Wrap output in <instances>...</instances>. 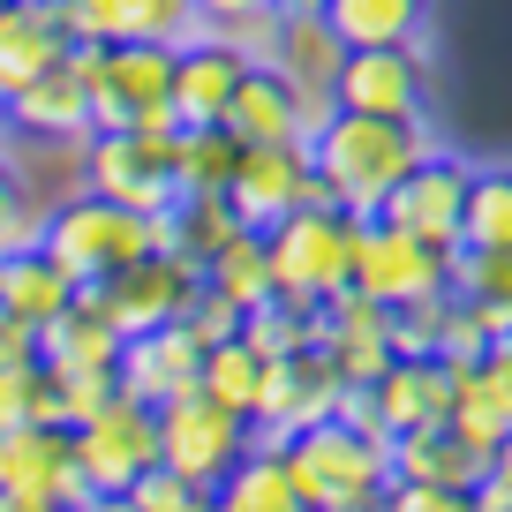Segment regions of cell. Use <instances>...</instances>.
Listing matches in <instances>:
<instances>
[{
	"instance_id": "obj_1",
	"label": "cell",
	"mask_w": 512,
	"mask_h": 512,
	"mask_svg": "<svg viewBox=\"0 0 512 512\" xmlns=\"http://www.w3.org/2000/svg\"><path fill=\"white\" fill-rule=\"evenodd\" d=\"M430 128L422 121H392V113H347L339 106L332 121L309 136V166L324 174L332 204L347 219H377L384 196L400 189V174H415V159H430Z\"/></svg>"
},
{
	"instance_id": "obj_2",
	"label": "cell",
	"mask_w": 512,
	"mask_h": 512,
	"mask_svg": "<svg viewBox=\"0 0 512 512\" xmlns=\"http://www.w3.org/2000/svg\"><path fill=\"white\" fill-rule=\"evenodd\" d=\"M151 249H181L174 204L128 211V204H113V196H98V189H76L68 204L46 211V256L76 279V287L113 279L121 264H136V256H151Z\"/></svg>"
},
{
	"instance_id": "obj_3",
	"label": "cell",
	"mask_w": 512,
	"mask_h": 512,
	"mask_svg": "<svg viewBox=\"0 0 512 512\" xmlns=\"http://www.w3.org/2000/svg\"><path fill=\"white\" fill-rule=\"evenodd\" d=\"M287 445V467L302 482V512H362V505H384V482H392V445L377 430L347 415H324L309 430L279 437Z\"/></svg>"
},
{
	"instance_id": "obj_4",
	"label": "cell",
	"mask_w": 512,
	"mask_h": 512,
	"mask_svg": "<svg viewBox=\"0 0 512 512\" xmlns=\"http://www.w3.org/2000/svg\"><path fill=\"white\" fill-rule=\"evenodd\" d=\"M264 256H272V294L324 309L332 294L354 287V219L339 204L287 211L279 226H264Z\"/></svg>"
},
{
	"instance_id": "obj_5",
	"label": "cell",
	"mask_w": 512,
	"mask_h": 512,
	"mask_svg": "<svg viewBox=\"0 0 512 512\" xmlns=\"http://www.w3.org/2000/svg\"><path fill=\"white\" fill-rule=\"evenodd\" d=\"M68 437H76L83 497H91V505H121V490L144 475L151 460H159V407L128 400V392H113V400L98 407L91 422H76Z\"/></svg>"
},
{
	"instance_id": "obj_6",
	"label": "cell",
	"mask_w": 512,
	"mask_h": 512,
	"mask_svg": "<svg viewBox=\"0 0 512 512\" xmlns=\"http://www.w3.org/2000/svg\"><path fill=\"white\" fill-rule=\"evenodd\" d=\"M98 61H106V46H98V38H76L53 68H38V76H23L16 91H8L0 121L16 128V136H38V144H83V136H91V76H98Z\"/></svg>"
},
{
	"instance_id": "obj_7",
	"label": "cell",
	"mask_w": 512,
	"mask_h": 512,
	"mask_svg": "<svg viewBox=\"0 0 512 512\" xmlns=\"http://www.w3.org/2000/svg\"><path fill=\"white\" fill-rule=\"evenodd\" d=\"M83 189L128 211L174 204V128H91L83 136Z\"/></svg>"
},
{
	"instance_id": "obj_8",
	"label": "cell",
	"mask_w": 512,
	"mask_h": 512,
	"mask_svg": "<svg viewBox=\"0 0 512 512\" xmlns=\"http://www.w3.org/2000/svg\"><path fill=\"white\" fill-rule=\"evenodd\" d=\"M91 128H181L174 121V46L128 38L106 46L91 76Z\"/></svg>"
},
{
	"instance_id": "obj_9",
	"label": "cell",
	"mask_w": 512,
	"mask_h": 512,
	"mask_svg": "<svg viewBox=\"0 0 512 512\" xmlns=\"http://www.w3.org/2000/svg\"><path fill=\"white\" fill-rule=\"evenodd\" d=\"M91 505L76 475V437L53 422H8L0 430V512H61Z\"/></svg>"
},
{
	"instance_id": "obj_10",
	"label": "cell",
	"mask_w": 512,
	"mask_h": 512,
	"mask_svg": "<svg viewBox=\"0 0 512 512\" xmlns=\"http://www.w3.org/2000/svg\"><path fill=\"white\" fill-rule=\"evenodd\" d=\"M437 287H452V249H437V241L407 234L392 219H354V294L400 309Z\"/></svg>"
},
{
	"instance_id": "obj_11",
	"label": "cell",
	"mask_w": 512,
	"mask_h": 512,
	"mask_svg": "<svg viewBox=\"0 0 512 512\" xmlns=\"http://www.w3.org/2000/svg\"><path fill=\"white\" fill-rule=\"evenodd\" d=\"M249 445H256L249 415H234L226 400H211L204 384L159 407V460H166V467H181V475H189L204 497H211V482H219Z\"/></svg>"
},
{
	"instance_id": "obj_12",
	"label": "cell",
	"mask_w": 512,
	"mask_h": 512,
	"mask_svg": "<svg viewBox=\"0 0 512 512\" xmlns=\"http://www.w3.org/2000/svg\"><path fill=\"white\" fill-rule=\"evenodd\" d=\"M226 204H234L241 226H279L287 211H309V204H332L324 174L309 166V144H241L234 174H226Z\"/></svg>"
},
{
	"instance_id": "obj_13",
	"label": "cell",
	"mask_w": 512,
	"mask_h": 512,
	"mask_svg": "<svg viewBox=\"0 0 512 512\" xmlns=\"http://www.w3.org/2000/svg\"><path fill=\"white\" fill-rule=\"evenodd\" d=\"M196 279H204V264L196 256H181V249H151V256H136V264H121L113 279H91V302L113 317V332H159V324H181V309H189V294H196Z\"/></svg>"
},
{
	"instance_id": "obj_14",
	"label": "cell",
	"mask_w": 512,
	"mask_h": 512,
	"mask_svg": "<svg viewBox=\"0 0 512 512\" xmlns=\"http://www.w3.org/2000/svg\"><path fill=\"white\" fill-rule=\"evenodd\" d=\"M332 98L347 113L422 121L430 113V38H415V46H347L339 76H332Z\"/></svg>"
},
{
	"instance_id": "obj_15",
	"label": "cell",
	"mask_w": 512,
	"mask_h": 512,
	"mask_svg": "<svg viewBox=\"0 0 512 512\" xmlns=\"http://www.w3.org/2000/svg\"><path fill=\"white\" fill-rule=\"evenodd\" d=\"M339 400H347L339 362L324 347H294V354H279V362H264V392H256V407H249V430L279 445V437L339 415Z\"/></svg>"
},
{
	"instance_id": "obj_16",
	"label": "cell",
	"mask_w": 512,
	"mask_h": 512,
	"mask_svg": "<svg viewBox=\"0 0 512 512\" xmlns=\"http://www.w3.org/2000/svg\"><path fill=\"white\" fill-rule=\"evenodd\" d=\"M460 204H467V159L430 151V159H415V174H400V189L384 196L377 219L407 226V234L437 241V249H460Z\"/></svg>"
},
{
	"instance_id": "obj_17",
	"label": "cell",
	"mask_w": 512,
	"mask_h": 512,
	"mask_svg": "<svg viewBox=\"0 0 512 512\" xmlns=\"http://www.w3.org/2000/svg\"><path fill=\"white\" fill-rule=\"evenodd\" d=\"M113 377H121L128 400L166 407V400H181V392H196V377H204V339H196L189 324L128 332V339H121V362H113Z\"/></svg>"
},
{
	"instance_id": "obj_18",
	"label": "cell",
	"mask_w": 512,
	"mask_h": 512,
	"mask_svg": "<svg viewBox=\"0 0 512 512\" xmlns=\"http://www.w3.org/2000/svg\"><path fill=\"white\" fill-rule=\"evenodd\" d=\"M241 68H249V53H241L226 31L181 38V46H174V121H181V128L226 121V98H234Z\"/></svg>"
},
{
	"instance_id": "obj_19",
	"label": "cell",
	"mask_w": 512,
	"mask_h": 512,
	"mask_svg": "<svg viewBox=\"0 0 512 512\" xmlns=\"http://www.w3.org/2000/svg\"><path fill=\"white\" fill-rule=\"evenodd\" d=\"M68 31L98 38V46H128V38H151V46H181V38L204 31L196 0H61Z\"/></svg>"
},
{
	"instance_id": "obj_20",
	"label": "cell",
	"mask_w": 512,
	"mask_h": 512,
	"mask_svg": "<svg viewBox=\"0 0 512 512\" xmlns=\"http://www.w3.org/2000/svg\"><path fill=\"white\" fill-rule=\"evenodd\" d=\"M68 46H76V31H68L61 0H8V8H0V106H8V91H16L23 76L53 68Z\"/></svg>"
},
{
	"instance_id": "obj_21",
	"label": "cell",
	"mask_w": 512,
	"mask_h": 512,
	"mask_svg": "<svg viewBox=\"0 0 512 512\" xmlns=\"http://www.w3.org/2000/svg\"><path fill=\"white\" fill-rule=\"evenodd\" d=\"M219 128H234V144H302V91L272 61H249Z\"/></svg>"
},
{
	"instance_id": "obj_22",
	"label": "cell",
	"mask_w": 512,
	"mask_h": 512,
	"mask_svg": "<svg viewBox=\"0 0 512 512\" xmlns=\"http://www.w3.org/2000/svg\"><path fill=\"white\" fill-rule=\"evenodd\" d=\"M482 467H490V452L452 437L445 422H422V430L392 437V475H407V482H437V490H452V497H475Z\"/></svg>"
},
{
	"instance_id": "obj_23",
	"label": "cell",
	"mask_w": 512,
	"mask_h": 512,
	"mask_svg": "<svg viewBox=\"0 0 512 512\" xmlns=\"http://www.w3.org/2000/svg\"><path fill=\"white\" fill-rule=\"evenodd\" d=\"M211 505H226V512H302V482H294V467H287V445L256 437V445L211 482Z\"/></svg>"
},
{
	"instance_id": "obj_24",
	"label": "cell",
	"mask_w": 512,
	"mask_h": 512,
	"mask_svg": "<svg viewBox=\"0 0 512 512\" xmlns=\"http://www.w3.org/2000/svg\"><path fill=\"white\" fill-rule=\"evenodd\" d=\"M38 362H53V369H113L121 362V332H113V317L76 287V302L38 332Z\"/></svg>"
},
{
	"instance_id": "obj_25",
	"label": "cell",
	"mask_w": 512,
	"mask_h": 512,
	"mask_svg": "<svg viewBox=\"0 0 512 512\" xmlns=\"http://www.w3.org/2000/svg\"><path fill=\"white\" fill-rule=\"evenodd\" d=\"M437 0H324V23L339 31V46H415L430 38Z\"/></svg>"
},
{
	"instance_id": "obj_26",
	"label": "cell",
	"mask_w": 512,
	"mask_h": 512,
	"mask_svg": "<svg viewBox=\"0 0 512 512\" xmlns=\"http://www.w3.org/2000/svg\"><path fill=\"white\" fill-rule=\"evenodd\" d=\"M68 302H76V279L46 256V241H38V249L0 256V309H16L23 324H38V332H46Z\"/></svg>"
},
{
	"instance_id": "obj_27",
	"label": "cell",
	"mask_w": 512,
	"mask_h": 512,
	"mask_svg": "<svg viewBox=\"0 0 512 512\" xmlns=\"http://www.w3.org/2000/svg\"><path fill=\"white\" fill-rule=\"evenodd\" d=\"M445 430L467 437L475 452H497L512 430V400L497 392V377L482 362H460L452 369V392H445Z\"/></svg>"
},
{
	"instance_id": "obj_28",
	"label": "cell",
	"mask_w": 512,
	"mask_h": 512,
	"mask_svg": "<svg viewBox=\"0 0 512 512\" xmlns=\"http://www.w3.org/2000/svg\"><path fill=\"white\" fill-rule=\"evenodd\" d=\"M339 31L324 23V8L317 16H287L279 8V38H272V68L294 83V91H332V76H339Z\"/></svg>"
},
{
	"instance_id": "obj_29",
	"label": "cell",
	"mask_w": 512,
	"mask_h": 512,
	"mask_svg": "<svg viewBox=\"0 0 512 512\" xmlns=\"http://www.w3.org/2000/svg\"><path fill=\"white\" fill-rule=\"evenodd\" d=\"M452 294L505 339L512 332V249H475V241H460V249H452Z\"/></svg>"
},
{
	"instance_id": "obj_30",
	"label": "cell",
	"mask_w": 512,
	"mask_h": 512,
	"mask_svg": "<svg viewBox=\"0 0 512 512\" xmlns=\"http://www.w3.org/2000/svg\"><path fill=\"white\" fill-rule=\"evenodd\" d=\"M460 241H475V249H512V159L467 166Z\"/></svg>"
},
{
	"instance_id": "obj_31",
	"label": "cell",
	"mask_w": 512,
	"mask_h": 512,
	"mask_svg": "<svg viewBox=\"0 0 512 512\" xmlns=\"http://www.w3.org/2000/svg\"><path fill=\"white\" fill-rule=\"evenodd\" d=\"M241 144L234 128H174V189L181 196H226V174H234Z\"/></svg>"
},
{
	"instance_id": "obj_32",
	"label": "cell",
	"mask_w": 512,
	"mask_h": 512,
	"mask_svg": "<svg viewBox=\"0 0 512 512\" xmlns=\"http://www.w3.org/2000/svg\"><path fill=\"white\" fill-rule=\"evenodd\" d=\"M204 279L226 294V302L256 309L264 294H272V256H264V234H256V226H241L226 249H211V256H204Z\"/></svg>"
},
{
	"instance_id": "obj_33",
	"label": "cell",
	"mask_w": 512,
	"mask_h": 512,
	"mask_svg": "<svg viewBox=\"0 0 512 512\" xmlns=\"http://www.w3.org/2000/svg\"><path fill=\"white\" fill-rule=\"evenodd\" d=\"M196 384H204L211 400H226L234 415H249L256 392H264V354H256L241 332L234 339H211V347H204V377H196Z\"/></svg>"
},
{
	"instance_id": "obj_34",
	"label": "cell",
	"mask_w": 512,
	"mask_h": 512,
	"mask_svg": "<svg viewBox=\"0 0 512 512\" xmlns=\"http://www.w3.org/2000/svg\"><path fill=\"white\" fill-rule=\"evenodd\" d=\"M241 339H249L264 362H279V354H294V347H317V332H309V309L287 302V294H264L256 309H241Z\"/></svg>"
},
{
	"instance_id": "obj_35",
	"label": "cell",
	"mask_w": 512,
	"mask_h": 512,
	"mask_svg": "<svg viewBox=\"0 0 512 512\" xmlns=\"http://www.w3.org/2000/svg\"><path fill=\"white\" fill-rule=\"evenodd\" d=\"M174 219H181V256H196V264L241 234V219H234L226 196H174Z\"/></svg>"
},
{
	"instance_id": "obj_36",
	"label": "cell",
	"mask_w": 512,
	"mask_h": 512,
	"mask_svg": "<svg viewBox=\"0 0 512 512\" xmlns=\"http://www.w3.org/2000/svg\"><path fill=\"white\" fill-rule=\"evenodd\" d=\"M121 505H128V512H196V505H211V497L196 490V482L181 475V467L151 460L144 475H136V482H128V490H121Z\"/></svg>"
},
{
	"instance_id": "obj_37",
	"label": "cell",
	"mask_w": 512,
	"mask_h": 512,
	"mask_svg": "<svg viewBox=\"0 0 512 512\" xmlns=\"http://www.w3.org/2000/svg\"><path fill=\"white\" fill-rule=\"evenodd\" d=\"M46 241V211L23 196V174L8 159H0V256H16V249H38Z\"/></svg>"
},
{
	"instance_id": "obj_38",
	"label": "cell",
	"mask_w": 512,
	"mask_h": 512,
	"mask_svg": "<svg viewBox=\"0 0 512 512\" xmlns=\"http://www.w3.org/2000/svg\"><path fill=\"white\" fill-rule=\"evenodd\" d=\"M181 324H189L204 347H211V339H234V332H241V302H226L211 279H196V294H189V309H181Z\"/></svg>"
},
{
	"instance_id": "obj_39",
	"label": "cell",
	"mask_w": 512,
	"mask_h": 512,
	"mask_svg": "<svg viewBox=\"0 0 512 512\" xmlns=\"http://www.w3.org/2000/svg\"><path fill=\"white\" fill-rule=\"evenodd\" d=\"M467 505L475 512H512V430H505V445L490 452V467H482V482H475Z\"/></svg>"
},
{
	"instance_id": "obj_40",
	"label": "cell",
	"mask_w": 512,
	"mask_h": 512,
	"mask_svg": "<svg viewBox=\"0 0 512 512\" xmlns=\"http://www.w3.org/2000/svg\"><path fill=\"white\" fill-rule=\"evenodd\" d=\"M384 505H400V512H460L467 497L437 490V482H407V475H392V482H384Z\"/></svg>"
},
{
	"instance_id": "obj_41",
	"label": "cell",
	"mask_w": 512,
	"mask_h": 512,
	"mask_svg": "<svg viewBox=\"0 0 512 512\" xmlns=\"http://www.w3.org/2000/svg\"><path fill=\"white\" fill-rule=\"evenodd\" d=\"M279 0H196V16H204V31H226L234 38L241 23H256V16H272Z\"/></svg>"
},
{
	"instance_id": "obj_42",
	"label": "cell",
	"mask_w": 512,
	"mask_h": 512,
	"mask_svg": "<svg viewBox=\"0 0 512 512\" xmlns=\"http://www.w3.org/2000/svg\"><path fill=\"white\" fill-rule=\"evenodd\" d=\"M23 362H38V324H23L16 309H0V377L23 369Z\"/></svg>"
},
{
	"instance_id": "obj_43",
	"label": "cell",
	"mask_w": 512,
	"mask_h": 512,
	"mask_svg": "<svg viewBox=\"0 0 512 512\" xmlns=\"http://www.w3.org/2000/svg\"><path fill=\"white\" fill-rule=\"evenodd\" d=\"M482 369H490V377H497V392H505V400H512V332L497 339L490 354H482Z\"/></svg>"
},
{
	"instance_id": "obj_44",
	"label": "cell",
	"mask_w": 512,
	"mask_h": 512,
	"mask_svg": "<svg viewBox=\"0 0 512 512\" xmlns=\"http://www.w3.org/2000/svg\"><path fill=\"white\" fill-rule=\"evenodd\" d=\"M279 8H287V16H317L324 0H279Z\"/></svg>"
},
{
	"instance_id": "obj_45",
	"label": "cell",
	"mask_w": 512,
	"mask_h": 512,
	"mask_svg": "<svg viewBox=\"0 0 512 512\" xmlns=\"http://www.w3.org/2000/svg\"><path fill=\"white\" fill-rule=\"evenodd\" d=\"M0 8H8V0H0Z\"/></svg>"
}]
</instances>
